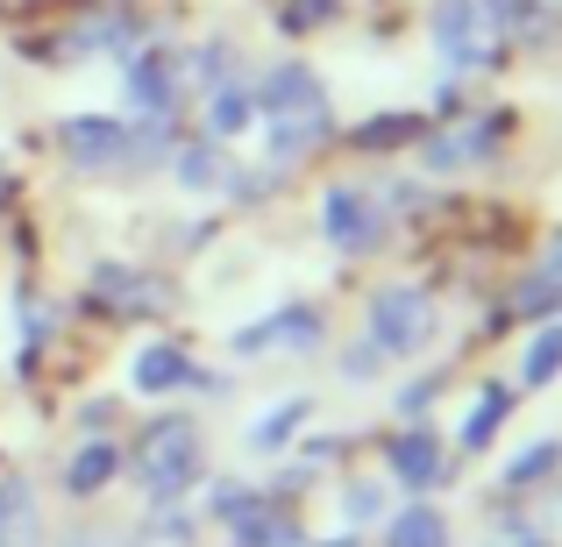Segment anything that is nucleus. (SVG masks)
I'll use <instances>...</instances> for the list:
<instances>
[{
  "mask_svg": "<svg viewBox=\"0 0 562 547\" xmlns=\"http://www.w3.org/2000/svg\"><path fill=\"white\" fill-rule=\"evenodd\" d=\"M128 469H136L150 512L157 505H179L192 483L206 477V434H200V420H192V412H165V420H150V426H143V441H136V455H128Z\"/></svg>",
  "mask_w": 562,
  "mask_h": 547,
  "instance_id": "1",
  "label": "nucleus"
},
{
  "mask_svg": "<svg viewBox=\"0 0 562 547\" xmlns=\"http://www.w3.org/2000/svg\"><path fill=\"white\" fill-rule=\"evenodd\" d=\"M427 43H435V57L463 79V71H492L513 36L484 0H435V8H427Z\"/></svg>",
  "mask_w": 562,
  "mask_h": 547,
  "instance_id": "2",
  "label": "nucleus"
},
{
  "mask_svg": "<svg viewBox=\"0 0 562 547\" xmlns=\"http://www.w3.org/2000/svg\"><path fill=\"white\" fill-rule=\"evenodd\" d=\"M363 328H371V349H384V363H406L441 334V306L420 285H378L363 306Z\"/></svg>",
  "mask_w": 562,
  "mask_h": 547,
  "instance_id": "3",
  "label": "nucleus"
},
{
  "mask_svg": "<svg viewBox=\"0 0 562 547\" xmlns=\"http://www.w3.org/2000/svg\"><path fill=\"white\" fill-rule=\"evenodd\" d=\"M57 157H65L71 171H86V179H108V171H136V122H122V114H65V122L50 128Z\"/></svg>",
  "mask_w": 562,
  "mask_h": 547,
  "instance_id": "4",
  "label": "nucleus"
},
{
  "mask_svg": "<svg viewBox=\"0 0 562 547\" xmlns=\"http://www.w3.org/2000/svg\"><path fill=\"white\" fill-rule=\"evenodd\" d=\"M321 235H328L335 257H378V249L392 242V214L378 206L371 185L335 179L328 192H321Z\"/></svg>",
  "mask_w": 562,
  "mask_h": 547,
  "instance_id": "5",
  "label": "nucleus"
},
{
  "mask_svg": "<svg viewBox=\"0 0 562 547\" xmlns=\"http://www.w3.org/2000/svg\"><path fill=\"white\" fill-rule=\"evenodd\" d=\"M384 483H398V491H413V498L449 491L456 483V448L427 420L392 426V434H384Z\"/></svg>",
  "mask_w": 562,
  "mask_h": 547,
  "instance_id": "6",
  "label": "nucleus"
},
{
  "mask_svg": "<svg viewBox=\"0 0 562 547\" xmlns=\"http://www.w3.org/2000/svg\"><path fill=\"white\" fill-rule=\"evenodd\" d=\"M122 93L136 122H179L186 100V57L171 43H143L136 57H122Z\"/></svg>",
  "mask_w": 562,
  "mask_h": 547,
  "instance_id": "7",
  "label": "nucleus"
},
{
  "mask_svg": "<svg viewBox=\"0 0 562 547\" xmlns=\"http://www.w3.org/2000/svg\"><path fill=\"white\" fill-rule=\"evenodd\" d=\"M498 136H506V114H456V128H435L420 136V164L456 179V171H477L498 157Z\"/></svg>",
  "mask_w": 562,
  "mask_h": 547,
  "instance_id": "8",
  "label": "nucleus"
},
{
  "mask_svg": "<svg viewBox=\"0 0 562 547\" xmlns=\"http://www.w3.org/2000/svg\"><path fill=\"white\" fill-rule=\"evenodd\" d=\"M321 342H328V328H321L314 306H278V314H263V320H249V328H235V334H228L235 356H263V349H285V356H314Z\"/></svg>",
  "mask_w": 562,
  "mask_h": 547,
  "instance_id": "9",
  "label": "nucleus"
},
{
  "mask_svg": "<svg viewBox=\"0 0 562 547\" xmlns=\"http://www.w3.org/2000/svg\"><path fill=\"white\" fill-rule=\"evenodd\" d=\"M328 107V86L306 57H278L257 79V122H292V114H321Z\"/></svg>",
  "mask_w": 562,
  "mask_h": 547,
  "instance_id": "10",
  "label": "nucleus"
},
{
  "mask_svg": "<svg viewBox=\"0 0 562 547\" xmlns=\"http://www.w3.org/2000/svg\"><path fill=\"white\" fill-rule=\"evenodd\" d=\"M165 171H171V185H179V192H192V200H228L235 150H228V143H214V136H186L179 150L165 157Z\"/></svg>",
  "mask_w": 562,
  "mask_h": 547,
  "instance_id": "11",
  "label": "nucleus"
},
{
  "mask_svg": "<svg viewBox=\"0 0 562 547\" xmlns=\"http://www.w3.org/2000/svg\"><path fill=\"white\" fill-rule=\"evenodd\" d=\"M128 469V448L114 434H93V441H79L71 448V463H65V477H57V491L71 498V505H86V498H100V491H114V477Z\"/></svg>",
  "mask_w": 562,
  "mask_h": 547,
  "instance_id": "12",
  "label": "nucleus"
},
{
  "mask_svg": "<svg viewBox=\"0 0 562 547\" xmlns=\"http://www.w3.org/2000/svg\"><path fill=\"white\" fill-rule=\"evenodd\" d=\"M335 143V107L321 114H292V122H271V143H263V157H271V171H300L314 150H328Z\"/></svg>",
  "mask_w": 562,
  "mask_h": 547,
  "instance_id": "13",
  "label": "nucleus"
},
{
  "mask_svg": "<svg viewBox=\"0 0 562 547\" xmlns=\"http://www.w3.org/2000/svg\"><path fill=\"white\" fill-rule=\"evenodd\" d=\"M128 384H136L143 398H165V391H186V384H206V369L192 363L179 342H150L136 363H128Z\"/></svg>",
  "mask_w": 562,
  "mask_h": 547,
  "instance_id": "14",
  "label": "nucleus"
},
{
  "mask_svg": "<svg viewBox=\"0 0 562 547\" xmlns=\"http://www.w3.org/2000/svg\"><path fill=\"white\" fill-rule=\"evenodd\" d=\"M93 285L114 299L108 314H171V292H165V277L136 271V263H100V271H93Z\"/></svg>",
  "mask_w": 562,
  "mask_h": 547,
  "instance_id": "15",
  "label": "nucleus"
},
{
  "mask_svg": "<svg viewBox=\"0 0 562 547\" xmlns=\"http://www.w3.org/2000/svg\"><path fill=\"white\" fill-rule=\"evenodd\" d=\"M249 122H257V86L249 79H228L214 93H200V136L235 143V136H249Z\"/></svg>",
  "mask_w": 562,
  "mask_h": 547,
  "instance_id": "16",
  "label": "nucleus"
},
{
  "mask_svg": "<svg viewBox=\"0 0 562 547\" xmlns=\"http://www.w3.org/2000/svg\"><path fill=\"white\" fill-rule=\"evenodd\" d=\"M228 540H235V547H300V540H306V526L292 520V512L278 505L271 491H263L257 505L243 512V520H228Z\"/></svg>",
  "mask_w": 562,
  "mask_h": 547,
  "instance_id": "17",
  "label": "nucleus"
},
{
  "mask_svg": "<svg viewBox=\"0 0 562 547\" xmlns=\"http://www.w3.org/2000/svg\"><path fill=\"white\" fill-rule=\"evenodd\" d=\"M378 547H456V526L441 505H427V498H413V505H398L392 520H384V540Z\"/></svg>",
  "mask_w": 562,
  "mask_h": 547,
  "instance_id": "18",
  "label": "nucleus"
},
{
  "mask_svg": "<svg viewBox=\"0 0 562 547\" xmlns=\"http://www.w3.org/2000/svg\"><path fill=\"white\" fill-rule=\"evenodd\" d=\"M314 420V398L306 391H292V398H278V406H263L257 420H249V455H278V448H292V434Z\"/></svg>",
  "mask_w": 562,
  "mask_h": 547,
  "instance_id": "19",
  "label": "nucleus"
},
{
  "mask_svg": "<svg viewBox=\"0 0 562 547\" xmlns=\"http://www.w3.org/2000/svg\"><path fill=\"white\" fill-rule=\"evenodd\" d=\"M513 384H477V406L463 412V434H456V455H484L498 441V426H506V412H513Z\"/></svg>",
  "mask_w": 562,
  "mask_h": 547,
  "instance_id": "20",
  "label": "nucleus"
},
{
  "mask_svg": "<svg viewBox=\"0 0 562 547\" xmlns=\"http://www.w3.org/2000/svg\"><path fill=\"white\" fill-rule=\"evenodd\" d=\"M0 547H43L36 483H29V477H0Z\"/></svg>",
  "mask_w": 562,
  "mask_h": 547,
  "instance_id": "21",
  "label": "nucleus"
},
{
  "mask_svg": "<svg viewBox=\"0 0 562 547\" xmlns=\"http://www.w3.org/2000/svg\"><path fill=\"white\" fill-rule=\"evenodd\" d=\"M228 79H235V43L206 36L200 50L186 57V86H192V93H214V86H228Z\"/></svg>",
  "mask_w": 562,
  "mask_h": 547,
  "instance_id": "22",
  "label": "nucleus"
},
{
  "mask_svg": "<svg viewBox=\"0 0 562 547\" xmlns=\"http://www.w3.org/2000/svg\"><path fill=\"white\" fill-rule=\"evenodd\" d=\"M562 377V320H549V328L527 342V356H520V391H541V384H555Z\"/></svg>",
  "mask_w": 562,
  "mask_h": 547,
  "instance_id": "23",
  "label": "nucleus"
},
{
  "mask_svg": "<svg viewBox=\"0 0 562 547\" xmlns=\"http://www.w3.org/2000/svg\"><path fill=\"white\" fill-rule=\"evenodd\" d=\"M555 306H562V271H549V263H541V271L506 299V320H549Z\"/></svg>",
  "mask_w": 562,
  "mask_h": 547,
  "instance_id": "24",
  "label": "nucleus"
},
{
  "mask_svg": "<svg viewBox=\"0 0 562 547\" xmlns=\"http://www.w3.org/2000/svg\"><path fill=\"white\" fill-rule=\"evenodd\" d=\"M555 463H562V441H527V448L506 463V491H535V483H549Z\"/></svg>",
  "mask_w": 562,
  "mask_h": 547,
  "instance_id": "25",
  "label": "nucleus"
},
{
  "mask_svg": "<svg viewBox=\"0 0 562 547\" xmlns=\"http://www.w3.org/2000/svg\"><path fill=\"white\" fill-rule=\"evenodd\" d=\"M357 150H392V143H420V122H413V114H371V122L357 128Z\"/></svg>",
  "mask_w": 562,
  "mask_h": 547,
  "instance_id": "26",
  "label": "nucleus"
},
{
  "mask_svg": "<svg viewBox=\"0 0 562 547\" xmlns=\"http://www.w3.org/2000/svg\"><path fill=\"white\" fill-rule=\"evenodd\" d=\"M335 14H342V0H278V29H285V36H314Z\"/></svg>",
  "mask_w": 562,
  "mask_h": 547,
  "instance_id": "27",
  "label": "nucleus"
},
{
  "mask_svg": "<svg viewBox=\"0 0 562 547\" xmlns=\"http://www.w3.org/2000/svg\"><path fill=\"white\" fill-rule=\"evenodd\" d=\"M335 505H342L349 526H378L384 520V483L363 477V483H349V491H335Z\"/></svg>",
  "mask_w": 562,
  "mask_h": 547,
  "instance_id": "28",
  "label": "nucleus"
},
{
  "mask_svg": "<svg viewBox=\"0 0 562 547\" xmlns=\"http://www.w3.org/2000/svg\"><path fill=\"white\" fill-rule=\"evenodd\" d=\"M257 498H263V491H249V483H243V477H221V483H214V491H206V512H214V520H221V526H228V520H243V512H249V505H257Z\"/></svg>",
  "mask_w": 562,
  "mask_h": 547,
  "instance_id": "29",
  "label": "nucleus"
},
{
  "mask_svg": "<svg viewBox=\"0 0 562 547\" xmlns=\"http://www.w3.org/2000/svg\"><path fill=\"white\" fill-rule=\"evenodd\" d=\"M441 384H449V369H427V377H413L406 391H398V420H427V406L441 398Z\"/></svg>",
  "mask_w": 562,
  "mask_h": 547,
  "instance_id": "30",
  "label": "nucleus"
},
{
  "mask_svg": "<svg viewBox=\"0 0 562 547\" xmlns=\"http://www.w3.org/2000/svg\"><path fill=\"white\" fill-rule=\"evenodd\" d=\"M342 384H378L384 377V349H371V342H357V349H342Z\"/></svg>",
  "mask_w": 562,
  "mask_h": 547,
  "instance_id": "31",
  "label": "nucleus"
},
{
  "mask_svg": "<svg viewBox=\"0 0 562 547\" xmlns=\"http://www.w3.org/2000/svg\"><path fill=\"white\" fill-rule=\"evenodd\" d=\"M114 420H122V406H114V398H86L79 434H86V441H93V434H114Z\"/></svg>",
  "mask_w": 562,
  "mask_h": 547,
  "instance_id": "32",
  "label": "nucleus"
},
{
  "mask_svg": "<svg viewBox=\"0 0 562 547\" xmlns=\"http://www.w3.org/2000/svg\"><path fill=\"white\" fill-rule=\"evenodd\" d=\"M463 107H470L463 79H449V86H441V93H435V114H463Z\"/></svg>",
  "mask_w": 562,
  "mask_h": 547,
  "instance_id": "33",
  "label": "nucleus"
},
{
  "mask_svg": "<svg viewBox=\"0 0 562 547\" xmlns=\"http://www.w3.org/2000/svg\"><path fill=\"white\" fill-rule=\"evenodd\" d=\"M513 547H541V534H527V540H513Z\"/></svg>",
  "mask_w": 562,
  "mask_h": 547,
  "instance_id": "34",
  "label": "nucleus"
},
{
  "mask_svg": "<svg viewBox=\"0 0 562 547\" xmlns=\"http://www.w3.org/2000/svg\"><path fill=\"white\" fill-rule=\"evenodd\" d=\"M114 8H128V0H114Z\"/></svg>",
  "mask_w": 562,
  "mask_h": 547,
  "instance_id": "35",
  "label": "nucleus"
},
{
  "mask_svg": "<svg viewBox=\"0 0 562 547\" xmlns=\"http://www.w3.org/2000/svg\"><path fill=\"white\" fill-rule=\"evenodd\" d=\"M128 547H143V540H128Z\"/></svg>",
  "mask_w": 562,
  "mask_h": 547,
  "instance_id": "36",
  "label": "nucleus"
}]
</instances>
